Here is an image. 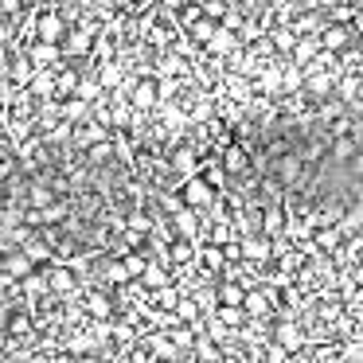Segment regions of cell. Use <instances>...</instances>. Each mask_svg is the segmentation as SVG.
<instances>
[{
  "label": "cell",
  "instance_id": "19",
  "mask_svg": "<svg viewBox=\"0 0 363 363\" xmlns=\"http://www.w3.org/2000/svg\"><path fill=\"white\" fill-rule=\"evenodd\" d=\"M86 308H90V316H94V320H110V316H113L110 293H106V289H94V293L86 297Z\"/></svg>",
  "mask_w": 363,
  "mask_h": 363
},
{
  "label": "cell",
  "instance_id": "20",
  "mask_svg": "<svg viewBox=\"0 0 363 363\" xmlns=\"http://www.w3.org/2000/svg\"><path fill=\"white\" fill-rule=\"evenodd\" d=\"M9 336L16 340V336H32V313L28 308H12V316H9ZM35 340V336H32Z\"/></svg>",
  "mask_w": 363,
  "mask_h": 363
},
{
  "label": "cell",
  "instance_id": "8",
  "mask_svg": "<svg viewBox=\"0 0 363 363\" xmlns=\"http://www.w3.org/2000/svg\"><path fill=\"white\" fill-rule=\"evenodd\" d=\"M274 172H277V184H297L301 172H305V160H301V152H297V149L285 152V157L274 164Z\"/></svg>",
  "mask_w": 363,
  "mask_h": 363
},
{
  "label": "cell",
  "instance_id": "24",
  "mask_svg": "<svg viewBox=\"0 0 363 363\" xmlns=\"http://www.w3.org/2000/svg\"><path fill=\"white\" fill-rule=\"evenodd\" d=\"M227 12H230L227 0H203V20H211V24H223Z\"/></svg>",
  "mask_w": 363,
  "mask_h": 363
},
{
  "label": "cell",
  "instance_id": "17",
  "mask_svg": "<svg viewBox=\"0 0 363 363\" xmlns=\"http://www.w3.org/2000/svg\"><path fill=\"white\" fill-rule=\"evenodd\" d=\"M184 301V293H180V285H164V289H157L152 293V308H160V313H176V305Z\"/></svg>",
  "mask_w": 363,
  "mask_h": 363
},
{
  "label": "cell",
  "instance_id": "4",
  "mask_svg": "<svg viewBox=\"0 0 363 363\" xmlns=\"http://www.w3.org/2000/svg\"><path fill=\"white\" fill-rule=\"evenodd\" d=\"M223 157V168H227V176H246L250 172V152H246L242 141H230L227 149L219 152Z\"/></svg>",
  "mask_w": 363,
  "mask_h": 363
},
{
  "label": "cell",
  "instance_id": "31",
  "mask_svg": "<svg viewBox=\"0 0 363 363\" xmlns=\"http://www.w3.org/2000/svg\"><path fill=\"white\" fill-rule=\"evenodd\" d=\"M0 207H4V196H0Z\"/></svg>",
  "mask_w": 363,
  "mask_h": 363
},
{
  "label": "cell",
  "instance_id": "23",
  "mask_svg": "<svg viewBox=\"0 0 363 363\" xmlns=\"http://www.w3.org/2000/svg\"><path fill=\"white\" fill-rule=\"evenodd\" d=\"M102 274H106V281H110V285H118V289H125V285L133 281V277L125 274V266H121L118 258H113V262H106V266H102Z\"/></svg>",
  "mask_w": 363,
  "mask_h": 363
},
{
  "label": "cell",
  "instance_id": "9",
  "mask_svg": "<svg viewBox=\"0 0 363 363\" xmlns=\"http://www.w3.org/2000/svg\"><path fill=\"white\" fill-rule=\"evenodd\" d=\"M320 51H324L320 32H316V35H301V40H297V51H293V63H297V67H313Z\"/></svg>",
  "mask_w": 363,
  "mask_h": 363
},
{
  "label": "cell",
  "instance_id": "1",
  "mask_svg": "<svg viewBox=\"0 0 363 363\" xmlns=\"http://www.w3.org/2000/svg\"><path fill=\"white\" fill-rule=\"evenodd\" d=\"M215 196H219V191H215L203 176H191V180L180 184V199H184V207H191V211H207V207L215 203Z\"/></svg>",
  "mask_w": 363,
  "mask_h": 363
},
{
  "label": "cell",
  "instance_id": "14",
  "mask_svg": "<svg viewBox=\"0 0 363 363\" xmlns=\"http://www.w3.org/2000/svg\"><path fill=\"white\" fill-rule=\"evenodd\" d=\"M215 293H219V305H227V308H242V301H246V285L242 281H219Z\"/></svg>",
  "mask_w": 363,
  "mask_h": 363
},
{
  "label": "cell",
  "instance_id": "5",
  "mask_svg": "<svg viewBox=\"0 0 363 363\" xmlns=\"http://www.w3.org/2000/svg\"><path fill=\"white\" fill-rule=\"evenodd\" d=\"M320 40H324V51H332V55H340V51H347L355 43V32L344 24H324L320 28Z\"/></svg>",
  "mask_w": 363,
  "mask_h": 363
},
{
  "label": "cell",
  "instance_id": "2",
  "mask_svg": "<svg viewBox=\"0 0 363 363\" xmlns=\"http://www.w3.org/2000/svg\"><path fill=\"white\" fill-rule=\"evenodd\" d=\"M67 32H71V28H67L63 12L48 9V12H40V16H35V40H40V43H59V48H63Z\"/></svg>",
  "mask_w": 363,
  "mask_h": 363
},
{
  "label": "cell",
  "instance_id": "13",
  "mask_svg": "<svg viewBox=\"0 0 363 363\" xmlns=\"http://www.w3.org/2000/svg\"><path fill=\"white\" fill-rule=\"evenodd\" d=\"M48 281H51V293H74V269L63 266V262H55V266L48 269Z\"/></svg>",
  "mask_w": 363,
  "mask_h": 363
},
{
  "label": "cell",
  "instance_id": "16",
  "mask_svg": "<svg viewBox=\"0 0 363 363\" xmlns=\"http://www.w3.org/2000/svg\"><path fill=\"white\" fill-rule=\"evenodd\" d=\"M9 74H12V82H16V90H28V82H32V74H35V63L28 55H16L9 63Z\"/></svg>",
  "mask_w": 363,
  "mask_h": 363
},
{
  "label": "cell",
  "instance_id": "10",
  "mask_svg": "<svg viewBox=\"0 0 363 363\" xmlns=\"http://www.w3.org/2000/svg\"><path fill=\"white\" fill-rule=\"evenodd\" d=\"M24 196H28V207H32V211H48V207H55V188L43 184V180H32Z\"/></svg>",
  "mask_w": 363,
  "mask_h": 363
},
{
  "label": "cell",
  "instance_id": "7",
  "mask_svg": "<svg viewBox=\"0 0 363 363\" xmlns=\"http://www.w3.org/2000/svg\"><path fill=\"white\" fill-rule=\"evenodd\" d=\"M28 59H32L35 67H51V71H55V67H63V48H59V43H40L35 40L32 48H28Z\"/></svg>",
  "mask_w": 363,
  "mask_h": 363
},
{
  "label": "cell",
  "instance_id": "12",
  "mask_svg": "<svg viewBox=\"0 0 363 363\" xmlns=\"http://www.w3.org/2000/svg\"><path fill=\"white\" fill-rule=\"evenodd\" d=\"M4 274H9L12 281H16V277H20V281H28V277L35 274V266L28 262L24 250H9V258H4Z\"/></svg>",
  "mask_w": 363,
  "mask_h": 363
},
{
  "label": "cell",
  "instance_id": "28",
  "mask_svg": "<svg viewBox=\"0 0 363 363\" xmlns=\"http://www.w3.org/2000/svg\"><path fill=\"white\" fill-rule=\"evenodd\" d=\"M0 16H24V4L20 0H0Z\"/></svg>",
  "mask_w": 363,
  "mask_h": 363
},
{
  "label": "cell",
  "instance_id": "30",
  "mask_svg": "<svg viewBox=\"0 0 363 363\" xmlns=\"http://www.w3.org/2000/svg\"><path fill=\"white\" fill-rule=\"evenodd\" d=\"M4 344H9V332H4V328H0V347H4Z\"/></svg>",
  "mask_w": 363,
  "mask_h": 363
},
{
  "label": "cell",
  "instance_id": "22",
  "mask_svg": "<svg viewBox=\"0 0 363 363\" xmlns=\"http://www.w3.org/2000/svg\"><path fill=\"white\" fill-rule=\"evenodd\" d=\"M359 149H363V145L355 141V137H340V141L328 145V152H332V157H340V160H355V157H359Z\"/></svg>",
  "mask_w": 363,
  "mask_h": 363
},
{
  "label": "cell",
  "instance_id": "3",
  "mask_svg": "<svg viewBox=\"0 0 363 363\" xmlns=\"http://www.w3.org/2000/svg\"><path fill=\"white\" fill-rule=\"evenodd\" d=\"M157 102H160L157 79H152V74H145V79H137L133 94H129V106H133L137 113H149V110H157Z\"/></svg>",
  "mask_w": 363,
  "mask_h": 363
},
{
  "label": "cell",
  "instance_id": "29",
  "mask_svg": "<svg viewBox=\"0 0 363 363\" xmlns=\"http://www.w3.org/2000/svg\"><path fill=\"white\" fill-rule=\"evenodd\" d=\"M352 32H355V35H363V9L355 12V24H352Z\"/></svg>",
  "mask_w": 363,
  "mask_h": 363
},
{
  "label": "cell",
  "instance_id": "11",
  "mask_svg": "<svg viewBox=\"0 0 363 363\" xmlns=\"http://www.w3.org/2000/svg\"><path fill=\"white\" fill-rule=\"evenodd\" d=\"M269 43H274V55H293L297 51V32H293L289 24H274L269 28Z\"/></svg>",
  "mask_w": 363,
  "mask_h": 363
},
{
  "label": "cell",
  "instance_id": "18",
  "mask_svg": "<svg viewBox=\"0 0 363 363\" xmlns=\"http://www.w3.org/2000/svg\"><path fill=\"white\" fill-rule=\"evenodd\" d=\"M20 250L28 254V262H32V266H48V262H51V242H48V238H35L32 235L24 246H20Z\"/></svg>",
  "mask_w": 363,
  "mask_h": 363
},
{
  "label": "cell",
  "instance_id": "25",
  "mask_svg": "<svg viewBox=\"0 0 363 363\" xmlns=\"http://www.w3.org/2000/svg\"><path fill=\"white\" fill-rule=\"evenodd\" d=\"M24 293H28V297H48V293H51L48 274H32V277L24 281Z\"/></svg>",
  "mask_w": 363,
  "mask_h": 363
},
{
  "label": "cell",
  "instance_id": "27",
  "mask_svg": "<svg viewBox=\"0 0 363 363\" xmlns=\"http://www.w3.org/2000/svg\"><path fill=\"white\" fill-rule=\"evenodd\" d=\"M113 152H118V149H113V141H102V145H90L86 157H90V164H106V160H110Z\"/></svg>",
  "mask_w": 363,
  "mask_h": 363
},
{
  "label": "cell",
  "instance_id": "6",
  "mask_svg": "<svg viewBox=\"0 0 363 363\" xmlns=\"http://www.w3.org/2000/svg\"><path fill=\"white\" fill-rule=\"evenodd\" d=\"M28 94L32 98H55L59 94V71H51V67H35L32 82H28Z\"/></svg>",
  "mask_w": 363,
  "mask_h": 363
},
{
  "label": "cell",
  "instance_id": "26",
  "mask_svg": "<svg viewBox=\"0 0 363 363\" xmlns=\"http://www.w3.org/2000/svg\"><path fill=\"white\" fill-rule=\"evenodd\" d=\"M176 316H180V324H196V320H203V313H199V305L191 297H184L180 305H176Z\"/></svg>",
  "mask_w": 363,
  "mask_h": 363
},
{
  "label": "cell",
  "instance_id": "15",
  "mask_svg": "<svg viewBox=\"0 0 363 363\" xmlns=\"http://www.w3.org/2000/svg\"><path fill=\"white\" fill-rule=\"evenodd\" d=\"M141 285L145 289H164V285H172V269L168 266H160V262H149V269H145V277H141Z\"/></svg>",
  "mask_w": 363,
  "mask_h": 363
},
{
  "label": "cell",
  "instance_id": "21",
  "mask_svg": "<svg viewBox=\"0 0 363 363\" xmlns=\"http://www.w3.org/2000/svg\"><path fill=\"white\" fill-rule=\"evenodd\" d=\"M168 336H172V344L180 347V352H188V355L196 352V340H199V336H196V328H191V324H176Z\"/></svg>",
  "mask_w": 363,
  "mask_h": 363
}]
</instances>
